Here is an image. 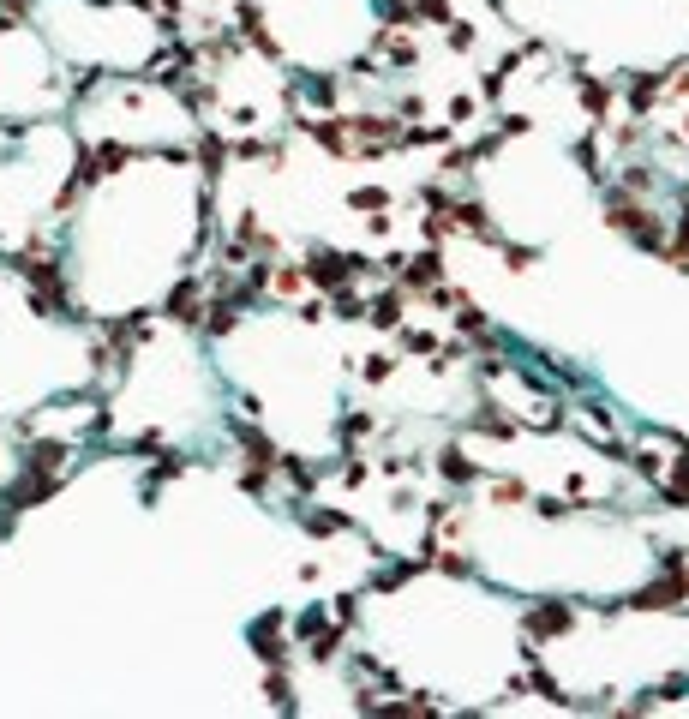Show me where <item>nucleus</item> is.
Returning <instances> with one entry per match:
<instances>
[{"label": "nucleus", "mask_w": 689, "mask_h": 719, "mask_svg": "<svg viewBox=\"0 0 689 719\" xmlns=\"http://www.w3.org/2000/svg\"><path fill=\"white\" fill-rule=\"evenodd\" d=\"M444 474H450V480H474V468H468V462H462V456H456V450H450V456H444Z\"/></svg>", "instance_id": "obj_4"}, {"label": "nucleus", "mask_w": 689, "mask_h": 719, "mask_svg": "<svg viewBox=\"0 0 689 719\" xmlns=\"http://www.w3.org/2000/svg\"><path fill=\"white\" fill-rule=\"evenodd\" d=\"M408 282H420V288H426V282H438V258H432V252H426V258H414V264H408Z\"/></svg>", "instance_id": "obj_3"}, {"label": "nucleus", "mask_w": 689, "mask_h": 719, "mask_svg": "<svg viewBox=\"0 0 689 719\" xmlns=\"http://www.w3.org/2000/svg\"><path fill=\"white\" fill-rule=\"evenodd\" d=\"M354 276V264L348 258H336V252H312V282H324V288H342Z\"/></svg>", "instance_id": "obj_1"}, {"label": "nucleus", "mask_w": 689, "mask_h": 719, "mask_svg": "<svg viewBox=\"0 0 689 719\" xmlns=\"http://www.w3.org/2000/svg\"><path fill=\"white\" fill-rule=\"evenodd\" d=\"M564 624H570L564 606H540V612H534V630H540V636H546V630H564Z\"/></svg>", "instance_id": "obj_2"}]
</instances>
